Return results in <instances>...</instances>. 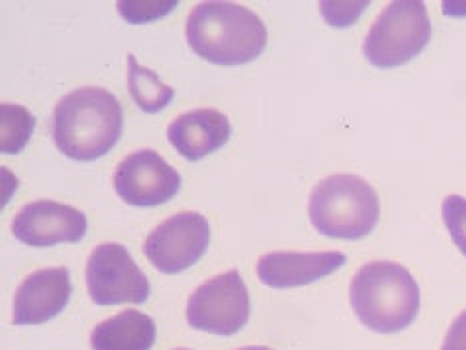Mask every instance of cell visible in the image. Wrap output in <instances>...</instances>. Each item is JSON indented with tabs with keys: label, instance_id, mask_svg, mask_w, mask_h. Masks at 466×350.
Returning <instances> with one entry per match:
<instances>
[{
	"label": "cell",
	"instance_id": "cb8c5ba5",
	"mask_svg": "<svg viewBox=\"0 0 466 350\" xmlns=\"http://www.w3.org/2000/svg\"><path fill=\"white\" fill-rule=\"evenodd\" d=\"M177 350H187V348H177Z\"/></svg>",
	"mask_w": 466,
	"mask_h": 350
},
{
	"label": "cell",
	"instance_id": "8992f818",
	"mask_svg": "<svg viewBox=\"0 0 466 350\" xmlns=\"http://www.w3.org/2000/svg\"><path fill=\"white\" fill-rule=\"evenodd\" d=\"M250 296L238 270L212 276L190 295L187 320L202 333L232 336L247 326Z\"/></svg>",
	"mask_w": 466,
	"mask_h": 350
},
{
	"label": "cell",
	"instance_id": "7c38bea8",
	"mask_svg": "<svg viewBox=\"0 0 466 350\" xmlns=\"http://www.w3.org/2000/svg\"><path fill=\"white\" fill-rule=\"evenodd\" d=\"M347 263V256L337 250L324 253H292V250H277L260 256L257 275L260 283L270 288H297L307 286L317 280L337 273Z\"/></svg>",
	"mask_w": 466,
	"mask_h": 350
},
{
	"label": "cell",
	"instance_id": "603a6c76",
	"mask_svg": "<svg viewBox=\"0 0 466 350\" xmlns=\"http://www.w3.org/2000/svg\"><path fill=\"white\" fill-rule=\"evenodd\" d=\"M240 350H272L268 346H247V348H240Z\"/></svg>",
	"mask_w": 466,
	"mask_h": 350
},
{
	"label": "cell",
	"instance_id": "52a82bcc",
	"mask_svg": "<svg viewBox=\"0 0 466 350\" xmlns=\"http://www.w3.org/2000/svg\"><path fill=\"white\" fill-rule=\"evenodd\" d=\"M86 285L98 306L143 305L150 296L147 275L118 243H105L93 250L86 263Z\"/></svg>",
	"mask_w": 466,
	"mask_h": 350
},
{
	"label": "cell",
	"instance_id": "30bf717a",
	"mask_svg": "<svg viewBox=\"0 0 466 350\" xmlns=\"http://www.w3.org/2000/svg\"><path fill=\"white\" fill-rule=\"evenodd\" d=\"M10 230L23 245L46 248L83 240L88 230V220L75 206L56 200H36L20 208Z\"/></svg>",
	"mask_w": 466,
	"mask_h": 350
},
{
	"label": "cell",
	"instance_id": "8fae6325",
	"mask_svg": "<svg viewBox=\"0 0 466 350\" xmlns=\"http://www.w3.org/2000/svg\"><path fill=\"white\" fill-rule=\"evenodd\" d=\"M70 286L68 268H43L28 275L15 295L13 325H43L60 315L68 305Z\"/></svg>",
	"mask_w": 466,
	"mask_h": 350
},
{
	"label": "cell",
	"instance_id": "9c48e42d",
	"mask_svg": "<svg viewBox=\"0 0 466 350\" xmlns=\"http://www.w3.org/2000/svg\"><path fill=\"white\" fill-rule=\"evenodd\" d=\"M182 178L165 158L150 148L120 160L113 175L115 193L130 206L150 208L178 195Z\"/></svg>",
	"mask_w": 466,
	"mask_h": 350
},
{
	"label": "cell",
	"instance_id": "44dd1931",
	"mask_svg": "<svg viewBox=\"0 0 466 350\" xmlns=\"http://www.w3.org/2000/svg\"><path fill=\"white\" fill-rule=\"evenodd\" d=\"M442 10L447 16L464 18L466 16V3H444Z\"/></svg>",
	"mask_w": 466,
	"mask_h": 350
},
{
	"label": "cell",
	"instance_id": "e0dca14e",
	"mask_svg": "<svg viewBox=\"0 0 466 350\" xmlns=\"http://www.w3.org/2000/svg\"><path fill=\"white\" fill-rule=\"evenodd\" d=\"M178 6L177 0H135V3H118L116 8L130 25H145L165 18Z\"/></svg>",
	"mask_w": 466,
	"mask_h": 350
},
{
	"label": "cell",
	"instance_id": "7a4b0ae2",
	"mask_svg": "<svg viewBox=\"0 0 466 350\" xmlns=\"http://www.w3.org/2000/svg\"><path fill=\"white\" fill-rule=\"evenodd\" d=\"M187 43L207 63L240 66L265 53L262 18L237 3H198L187 20Z\"/></svg>",
	"mask_w": 466,
	"mask_h": 350
},
{
	"label": "cell",
	"instance_id": "6da1fadb",
	"mask_svg": "<svg viewBox=\"0 0 466 350\" xmlns=\"http://www.w3.org/2000/svg\"><path fill=\"white\" fill-rule=\"evenodd\" d=\"M123 135V106L106 88L85 86L58 100L53 113L56 148L70 160L93 163L108 155Z\"/></svg>",
	"mask_w": 466,
	"mask_h": 350
},
{
	"label": "cell",
	"instance_id": "ba28073f",
	"mask_svg": "<svg viewBox=\"0 0 466 350\" xmlns=\"http://www.w3.org/2000/svg\"><path fill=\"white\" fill-rule=\"evenodd\" d=\"M210 245L208 220L195 210L167 218L148 235L145 256L162 275H178L195 266Z\"/></svg>",
	"mask_w": 466,
	"mask_h": 350
},
{
	"label": "cell",
	"instance_id": "3957f363",
	"mask_svg": "<svg viewBox=\"0 0 466 350\" xmlns=\"http://www.w3.org/2000/svg\"><path fill=\"white\" fill-rule=\"evenodd\" d=\"M350 305L360 323L380 335L409 328L420 310V288L407 268L374 260L359 268L350 285Z\"/></svg>",
	"mask_w": 466,
	"mask_h": 350
},
{
	"label": "cell",
	"instance_id": "7402d4cb",
	"mask_svg": "<svg viewBox=\"0 0 466 350\" xmlns=\"http://www.w3.org/2000/svg\"><path fill=\"white\" fill-rule=\"evenodd\" d=\"M3 175H5V180H10V178H15L13 175H10V170H8L6 166L3 168ZM16 185H18V183H16V178H15V180H13V186L16 188ZM5 190H6V196L3 198V208L6 206V203H8V195H10V190H8V186H5Z\"/></svg>",
	"mask_w": 466,
	"mask_h": 350
},
{
	"label": "cell",
	"instance_id": "9a60e30c",
	"mask_svg": "<svg viewBox=\"0 0 466 350\" xmlns=\"http://www.w3.org/2000/svg\"><path fill=\"white\" fill-rule=\"evenodd\" d=\"M128 93L133 96L135 105L147 115H157L165 110L175 100V88L162 83L160 76L153 70L143 66L128 55Z\"/></svg>",
	"mask_w": 466,
	"mask_h": 350
},
{
	"label": "cell",
	"instance_id": "ac0fdd59",
	"mask_svg": "<svg viewBox=\"0 0 466 350\" xmlns=\"http://www.w3.org/2000/svg\"><path fill=\"white\" fill-rule=\"evenodd\" d=\"M442 218L452 243L466 256V198L451 195L442 203Z\"/></svg>",
	"mask_w": 466,
	"mask_h": 350
},
{
	"label": "cell",
	"instance_id": "4fadbf2b",
	"mask_svg": "<svg viewBox=\"0 0 466 350\" xmlns=\"http://www.w3.org/2000/svg\"><path fill=\"white\" fill-rule=\"evenodd\" d=\"M167 135L182 158L198 163L228 143L232 126L228 116L220 110L197 108L172 120Z\"/></svg>",
	"mask_w": 466,
	"mask_h": 350
},
{
	"label": "cell",
	"instance_id": "277c9868",
	"mask_svg": "<svg viewBox=\"0 0 466 350\" xmlns=\"http://www.w3.org/2000/svg\"><path fill=\"white\" fill-rule=\"evenodd\" d=\"M309 216L312 226L324 236L360 240L379 223V195L360 176L332 175L312 188Z\"/></svg>",
	"mask_w": 466,
	"mask_h": 350
},
{
	"label": "cell",
	"instance_id": "ffe728a7",
	"mask_svg": "<svg viewBox=\"0 0 466 350\" xmlns=\"http://www.w3.org/2000/svg\"><path fill=\"white\" fill-rule=\"evenodd\" d=\"M441 350H466V310L454 318Z\"/></svg>",
	"mask_w": 466,
	"mask_h": 350
},
{
	"label": "cell",
	"instance_id": "5b68a950",
	"mask_svg": "<svg viewBox=\"0 0 466 350\" xmlns=\"http://www.w3.org/2000/svg\"><path fill=\"white\" fill-rule=\"evenodd\" d=\"M432 36L427 5L420 0L390 3L364 38V56L377 68H399L417 58Z\"/></svg>",
	"mask_w": 466,
	"mask_h": 350
},
{
	"label": "cell",
	"instance_id": "d6986e66",
	"mask_svg": "<svg viewBox=\"0 0 466 350\" xmlns=\"http://www.w3.org/2000/svg\"><path fill=\"white\" fill-rule=\"evenodd\" d=\"M370 6V3H320L322 18L327 20V25L334 28H349L352 26L360 15Z\"/></svg>",
	"mask_w": 466,
	"mask_h": 350
},
{
	"label": "cell",
	"instance_id": "2e32d148",
	"mask_svg": "<svg viewBox=\"0 0 466 350\" xmlns=\"http://www.w3.org/2000/svg\"><path fill=\"white\" fill-rule=\"evenodd\" d=\"M35 115L20 105H0V150L3 155H18L26 148L35 133Z\"/></svg>",
	"mask_w": 466,
	"mask_h": 350
},
{
	"label": "cell",
	"instance_id": "5bb4252c",
	"mask_svg": "<svg viewBox=\"0 0 466 350\" xmlns=\"http://www.w3.org/2000/svg\"><path fill=\"white\" fill-rule=\"evenodd\" d=\"M157 340V325L140 310H123L103 320L90 335L93 350H150Z\"/></svg>",
	"mask_w": 466,
	"mask_h": 350
}]
</instances>
